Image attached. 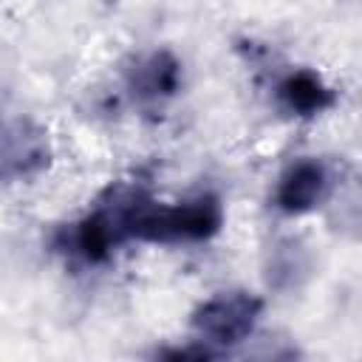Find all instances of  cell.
<instances>
[{
    "label": "cell",
    "mask_w": 362,
    "mask_h": 362,
    "mask_svg": "<svg viewBox=\"0 0 362 362\" xmlns=\"http://www.w3.org/2000/svg\"><path fill=\"white\" fill-rule=\"evenodd\" d=\"M51 161V144H48V133L23 119L8 124L6 130V141H3V175L6 178H31L37 173H42Z\"/></svg>",
    "instance_id": "cell-7"
},
{
    "label": "cell",
    "mask_w": 362,
    "mask_h": 362,
    "mask_svg": "<svg viewBox=\"0 0 362 362\" xmlns=\"http://www.w3.org/2000/svg\"><path fill=\"white\" fill-rule=\"evenodd\" d=\"M263 317V300L246 288H226L195 305L189 328L195 339L212 345L215 351L249 339Z\"/></svg>",
    "instance_id": "cell-2"
},
{
    "label": "cell",
    "mask_w": 362,
    "mask_h": 362,
    "mask_svg": "<svg viewBox=\"0 0 362 362\" xmlns=\"http://www.w3.org/2000/svg\"><path fill=\"white\" fill-rule=\"evenodd\" d=\"M181 85H184L181 59L167 48H156L139 57L127 71V88L144 105H161L173 99L181 90Z\"/></svg>",
    "instance_id": "cell-5"
},
{
    "label": "cell",
    "mask_w": 362,
    "mask_h": 362,
    "mask_svg": "<svg viewBox=\"0 0 362 362\" xmlns=\"http://www.w3.org/2000/svg\"><path fill=\"white\" fill-rule=\"evenodd\" d=\"M141 198L139 192H116L113 201L82 215L68 232V249L88 266L107 263L113 252L130 240V218Z\"/></svg>",
    "instance_id": "cell-3"
},
{
    "label": "cell",
    "mask_w": 362,
    "mask_h": 362,
    "mask_svg": "<svg viewBox=\"0 0 362 362\" xmlns=\"http://www.w3.org/2000/svg\"><path fill=\"white\" fill-rule=\"evenodd\" d=\"M277 107L294 119H314L334 107L337 90L311 68H294L274 85Z\"/></svg>",
    "instance_id": "cell-6"
},
{
    "label": "cell",
    "mask_w": 362,
    "mask_h": 362,
    "mask_svg": "<svg viewBox=\"0 0 362 362\" xmlns=\"http://www.w3.org/2000/svg\"><path fill=\"white\" fill-rule=\"evenodd\" d=\"M223 226V204L212 192H198L175 204H158L141 198L130 218V240L178 246L206 243Z\"/></svg>",
    "instance_id": "cell-1"
},
{
    "label": "cell",
    "mask_w": 362,
    "mask_h": 362,
    "mask_svg": "<svg viewBox=\"0 0 362 362\" xmlns=\"http://www.w3.org/2000/svg\"><path fill=\"white\" fill-rule=\"evenodd\" d=\"M328 195H331L328 167L314 156H303L280 170L272 189V206L286 218H300L322 206Z\"/></svg>",
    "instance_id": "cell-4"
}]
</instances>
